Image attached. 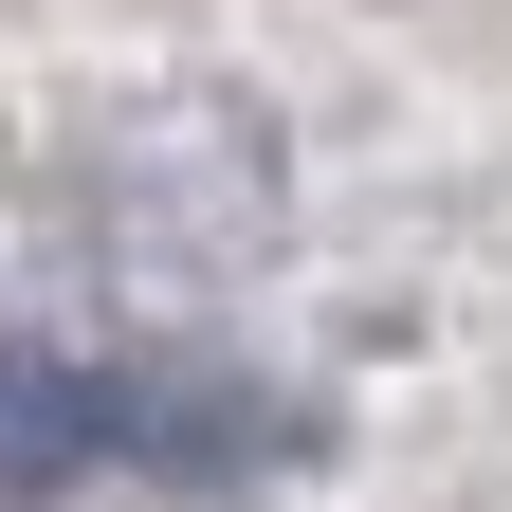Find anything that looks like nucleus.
I'll return each mask as SVG.
<instances>
[{"instance_id": "f257e3e1", "label": "nucleus", "mask_w": 512, "mask_h": 512, "mask_svg": "<svg viewBox=\"0 0 512 512\" xmlns=\"http://www.w3.org/2000/svg\"><path fill=\"white\" fill-rule=\"evenodd\" d=\"M275 403L128 384L110 348H0V494H74L92 458H275Z\"/></svg>"}]
</instances>
